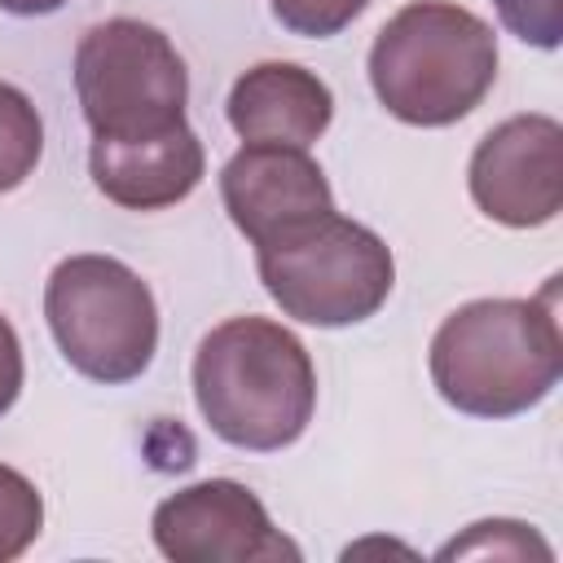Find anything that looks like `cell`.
Instances as JSON below:
<instances>
[{
    "label": "cell",
    "instance_id": "obj_16",
    "mask_svg": "<svg viewBox=\"0 0 563 563\" xmlns=\"http://www.w3.org/2000/svg\"><path fill=\"white\" fill-rule=\"evenodd\" d=\"M501 26L532 48H559L563 40V0H493Z\"/></svg>",
    "mask_w": 563,
    "mask_h": 563
},
{
    "label": "cell",
    "instance_id": "obj_9",
    "mask_svg": "<svg viewBox=\"0 0 563 563\" xmlns=\"http://www.w3.org/2000/svg\"><path fill=\"white\" fill-rule=\"evenodd\" d=\"M220 198L238 233L255 246L334 211L321 163L295 145H242L220 172Z\"/></svg>",
    "mask_w": 563,
    "mask_h": 563
},
{
    "label": "cell",
    "instance_id": "obj_4",
    "mask_svg": "<svg viewBox=\"0 0 563 563\" xmlns=\"http://www.w3.org/2000/svg\"><path fill=\"white\" fill-rule=\"evenodd\" d=\"M255 268L286 317L321 330L374 317L396 286V260L387 242L339 211L260 242Z\"/></svg>",
    "mask_w": 563,
    "mask_h": 563
},
{
    "label": "cell",
    "instance_id": "obj_11",
    "mask_svg": "<svg viewBox=\"0 0 563 563\" xmlns=\"http://www.w3.org/2000/svg\"><path fill=\"white\" fill-rule=\"evenodd\" d=\"M224 114L246 145L308 150L334 119V92L299 62H260L233 79Z\"/></svg>",
    "mask_w": 563,
    "mask_h": 563
},
{
    "label": "cell",
    "instance_id": "obj_15",
    "mask_svg": "<svg viewBox=\"0 0 563 563\" xmlns=\"http://www.w3.org/2000/svg\"><path fill=\"white\" fill-rule=\"evenodd\" d=\"M537 550L541 559H550V545L528 528V523H515V519H484V523H471L466 537L449 541L440 550V559H453V554H528Z\"/></svg>",
    "mask_w": 563,
    "mask_h": 563
},
{
    "label": "cell",
    "instance_id": "obj_8",
    "mask_svg": "<svg viewBox=\"0 0 563 563\" xmlns=\"http://www.w3.org/2000/svg\"><path fill=\"white\" fill-rule=\"evenodd\" d=\"M475 207L506 229H537L563 211V128L550 114L497 123L471 154Z\"/></svg>",
    "mask_w": 563,
    "mask_h": 563
},
{
    "label": "cell",
    "instance_id": "obj_10",
    "mask_svg": "<svg viewBox=\"0 0 563 563\" xmlns=\"http://www.w3.org/2000/svg\"><path fill=\"white\" fill-rule=\"evenodd\" d=\"M92 185L123 211H163L189 198L207 172L202 141L189 123H176L167 132L106 141L92 136L88 150Z\"/></svg>",
    "mask_w": 563,
    "mask_h": 563
},
{
    "label": "cell",
    "instance_id": "obj_5",
    "mask_svg": "<svg viewBox=\"0 0 563 563\" xmlns=\"http://www.w3.org/2000/svg\"><path fill=\"white\" fill-rule=\"evenodd\" d=\"M44 317L70 369L106 387L141 378L158 352V303L114 255H66L44 282Z\"/></svg>",
    "mask_w": 563,
    "mask_h": 563
},
{
    "label": "cell",
    "instance_id": "obj_12",
    "mask_svg": "<svg viewBox=\"0 0 563 563\" xmlns=\"http://www.w3.org/2000/svg\"><path fill=\"white\" fill-rule=\"evenodd\" d=\"M44 154V123L35 101L0 79V194L18 189Z\"/></svg>",
    "mask_w": 563,
    "mask_h": 563
},
{
    "label": "cell",
    "instance_id": "obj_3",
    "mask_svg": "<svg viewBox=\"0 0 563 563\" xmlns=\"http://www.w3.org/2000/svg\"><path fill=\"white\" fill-rule=\"evenodd\" d=\"M497 79L493 26L449 0H409L369 44V84L383 110L413 128L466 119Z\"/></svg>",
    "mask_w": 563,
    "mask_h": 563
},
{
    "label": "cell",
    "instance_id": "obj_7",
    "mask_svg": "<svg viewBox=\"0 0 563 563\" xmlns=\"http://www.w3.org/2000/svg\"><path fill=\"white\" fill-rule=\"evenodd\" d=\"M158 554L172 563H273L299 559V545L282 537L264 501L238 479H198L154 506L150 519Z\"/></svg>",
    "mask_w": 563,
    "mask_h": 563
},
{
    "label": "cell",
    "instance_id": "obj_14",
    "mask_svg": "<svg viewBox=\"0 0 563 563\" xmlns=\"http://www.w3.org/2000/svg\"><path fill=\"white\" fill-rule=\"evenodd\" d=\"M268 4L290 35H308V40H330L369 9V0H268Z\"/></svg>",
    "mask_w": 563,
    "mask_h": 563
},
{
    "label": "cell",
    "instance_id": "obj_17",
    "mask_svg": "<svg viewBox=\"0 0 563 563\" xmlns=\"http://www.w3.org/2000/svg\"><path fill=\"white\" fill-rule=\"evenodd\" d=\"M22 378H26L22 343H18V330L9 325V317L0 312V413H9L13 400L22 396Z\"/></svg>",
    "mask_w": 563,
    "mask_h": 563
},
{
    "label": "cell",
    "instance_id": "obj_18",
    "mask_svg": "<svg viewBox=\"0 0 563 563\" xmlns=\"http://www.w3.org/2000/svg\"><path fill=\"white\" fill-rule=\"evenodd\" d=\"M62 4L66 0H0V9L13 18H44V13H57Z\"/></svg>",
    "mask_w": 563,
    "mask_h": 563
},
{
    "label": "cell",
    "instance_id": "obj_6",
    "mask_svg": "<svg viewBox=\"0 0 563 563\" xmlns=\"http://www.w3.org/2000/svg\"><path fill=\"white\" fill-rule=\"evenodd\" d=\"M75 92L92 136L128 141L185 123L189 75L158 26L141 18H110L79 35Z\"/></svg>",
    "mask_w": 563,
    "mask_h": 563
},
{
    "label": "cell",
    "instance_id": "obj_1",
    "mask_svg": "<svg viewBox=\"0 0 563 563\" xmlns=\"http://www.w3.org/2000/svg\"><path fill=\"white\" fill-rule=\"evenodd\" d=\"M431 383L471 418H515L541 405L563 374L559 277L532 299H471L431 334Z\"/></svg>",
    "mask_w": 563,
    "mask_h": 563
},
{
    "label": "cell",
    "instance_id": "obj_2",
    "mask_svg": "<svg viewBox=\"0 0 563 563\" xmlns=\"http://www.w3.org/2000/svg\"><path fill=\"white\" fill-rule=\"evenodd\" d=\"M194 400L224 444L277 453L312 422L317 369L282 321L229 317L194 352Z\"/></svg>",
    "mask_w": 563,
    "mask_h": 563
},
{
    "label": "cell",
    "instance_id": "obj_13",
    "mask_svg": "<svg viewBox=\"0 0 563 563\" xmlns=\"http://www.w3.org/2000/svg\"><path fill=\"white\" fill-rule=\"evenodd\" d=\"M44 528V497L40 488L0 462V563L26 554V545L40 537Z\"/></svg>",
    "mask_w": 563,
    "mask_h": 563
}]
</instances>
